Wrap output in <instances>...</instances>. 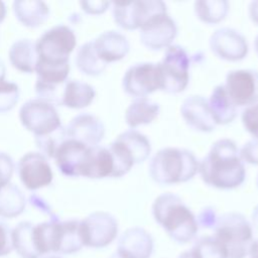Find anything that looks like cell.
Returning a JSON list of instances; mask_svg holds the SVG:
<instances>
[{"instance_id":"obj_31","label":"cell","mask_w":258,"mask_h":258,"mask_svg":"<svg viewBox=\"0 0 258 258\" xmlns=\"http://www.w3.org/2000/svg\"><path fill=\"white\" fill-rule=\"evenodd\" d=\"M196 16L206 24H218L227 17L230 5L226 0H199L194 4Z\"/></svg>"},{"instance_id":"obj_6","label":"cell","mask_w":258,"mask_h":258,"mask_svg":"<svg viewBox=\"0 0 258 258\" xmlns=\"http://www.w3.org/2000/svg\"><path fill=\"white\" fill-rule=\"evenodd\" d=\"M35 43L38 61L64 64L70 63V54L76 47L77 38L70 26L58 24L44 31Z\"/></svg>"},{"instance_id":"obj_38","label":"cell","mask_w":258,"mask_h":258,"mask_svg":"<svg viewBox=\"0 0 258 258\" xmlns=\"http://www.w3.org/2000/svg\"><path fill=\"white\" fill-rule=\"evenodd\" d=\"M218 221V216L216 210L213 207H205L201 210L197 217V222L199 227L204 229H214Z\"/></svg>"},{"instance_id":"obj_8","label":"cell","mask_w":258,"mask_h":258,"mask_svg":"<svg viewBox=\"0 0 258 258\" xmlns=\"http://www.w3.org/2000/svg\"><path fill=\"white\" fill-rule=\"evenodd\" d=\"M80 232L84 247L102 249L115 241L119 225L112 214L97 211L80 220Z\"/></svg>"},{"instance_id":"obj_35","label":"cell","mask_w":258,"mask_h":258,"mask_svg":"<svg viewBox=\"0 0 258 258\" xmlns=\"http://www.w3.org/2000/svg\"><path fill=\"white\" fill-rule=\"evenodd\" d=\"M241 121L245 130L258 139V102L245 107L241 114Z\"/></svg>"},{"instance_id":"obj_43","label":"cell","mask_w":258,"mask_h":258,"mask_svg":"<svg viewBox=\"0 0 258 258\" xmlns=\"http://www.w3.org/2000/svg\"><path fill=\"white\" fill-rule=\"evenodd\" d=\"M250 223L253 229V234L256 235V238H258V205H256L252 211Z\"/></svg>"},{"instance_id":"obj_45","label":"cell","mask_w":258,"mask_h":258,"mask_svg":"<svg viewBox=\"0 0 258 258\" xmlns=\"http://www.w3.org/2000/svg\"><path fill=\"white\" fill-rule=\"evenodd\" d=\"M6 16V6L3 1H0V23L5 19Z\"/></svg>"},{"instance_id":"obj_22","label":"cell","mask_w":258,"mask_h":258,"mask_svg":"<svg viewBox=\"0 0 258 258\" xmlns=\"http://www.w3.org/2000/svg\"><path fill=\"white\" fill-rule=\"evenodd\" d=\"M80 232V220H58L56 230L55 255H71L83 249Z\"/></svg>"},{"instance_id":"obj_26","label":"cell","mask_w":258,"mask_h":258,"mask_svg":"<svg viewBox=\"0 0 258 258\" xmlns=\"http://www.w3.org/2000/svg\"><path fill=\"white\" fill-rule=\"evenodd\" d=\"M208 104L217 125L229 124L237 117L238 107L228 96L223 84L213 89Z\"/></svg>"},{"instance_id":"obj_7","label":"cell","mask_w":258,"mask_h":258,"mask_svg":"<svg viewBox=\"0 0 258 258\" xmlns=\"http://www.w3.org/2000/svg\"><path fill=\"white\" fill-rule=\"evenodd\" d=\"M161 79V91L178 94L184 91L189 82L190 58L186 50L177 44H171L159 62H157Z\"/></svg>"},{"instance_id":"obj_34","label":"cell","mask_w":258,"mask_h":258,"mask_svg":"<svg viewBox=\"0 0 258 258\" xmlns=\"http://www.w3.org/2000/svg\"><path fill=\"white\" fill-rule=\"evenodd\" d=\"M19 100V88L15 83L0 82V113L10 111Z\"/></svg>"},{"instance_id":"obj_49","label":"cell","mask_w":258,"mask_h":258,"mask_svg":"<svg viewBox=\"0 0 258 258\" xmlns=\"http://www.w3.org/2000/svg\"><path fill=\"white\" fill-rule=\"evenodd\" d=\"M109 258H124L122 255H120L117 251H115V252H113L112 254H111V256L109 257Z\"/></svg>"},{"instance_id":"obj_46","label":"cell","mask_w":258,"mask_h":258,"mask_svg":"<svg viewBox=\"0 0 258 258\" xmlns=\"http://www.w3.org/2000/svg\"><path fill=\"white\" fill-rule=\"evenodd\" d=\"M6 75V67L2 60H0V82L4 81Z\"/></svg>"},{"instance_id":"obj_15","label":"cell","mask_w":258,"mask_h":258,"mask_svg":"<svg viewBox=\"0 0 258 258\" xmlns=\"http://www.w3.org/2000/svg\"><path fill=\"white\" fill-rule=\"evenodd\" d=\"M21 183L28 190H36L49 185L53 174L47 158L40 152H27L17 163Z\"/></svg>"},{"instance_id":"obj_44","label":"cell","mask_w":258,"mask_h":258,"mask_svg":"<svg viewBox=\"0 0 258 258\" xmlns=\"http://www.w3.org/2000/svg\"><path fill=\"white\" fill-rule=\"evenodd\" d=\"M248 255L250 258H258V238L254 239L249 247Z\"/></svg>"},{"instance_id":"obj_32","label":"cell","mask_w":258,"mask_h":258,"mask_svg":"<svg viewBox=\"0 0 258 258\" xmlns=\"http://www.w3.org/2000/svg\"><path fill=\"white\" fill-rule=\"evenodd\" d=\"M34 137L36 147L46 158H54L58 147L69 138L66 127L62 125L48 134Z\"/></svg>"},{"instance_id":"obj_2","label":"cell","mask_w":258,"mask_h":258,"mask_svg":"<svg viewBox=\"0 0 258 258\" xmlns=\"http://www.w3.org/2000/svg\"><path fill=\"white\" fill-rule=\"evenodd\" d=\"M151 213L154 221L177 244H187L196 239L199 231L197 217L177 195L163 192L156 197Z\"/></svg>"},{"instance_id":"obj_40","label":"cell","mask_w":258,"mask_h":258,"mask_svg":"<svg viewBox=\"0 0 258 258\" xmlns=\"http://www.w3.org/2000/svg\"><path fill=\"white\" fill-rule=\"evenodd\" d=\"M112 3L108 1H81L80 6L87 14H102L110 7Z\"/></svg>"},{"instance_id":"obj_51","label":"cell","mask_w":258,"mask_h":258,"mask_svg":"<svg viewBox=\"0 0 258 258\" xmlns=\"http://www.w3.org/2000/svg\"><path fill=\"white\" fill-rule=\"evenodd\" d=\"M256 183H257V187H258V174H257V179H256Z\"/></svg>"},{"instance_id":"obj_4","label":"cell","mask_w":258,"mask_h":258,"mask_svg":"<svg viewBox=\"0 0 258 258\" xmlns=\"http://www.w3.org/2000/svg\"><path fill=\"white\" fill-rule=\"evenodd\" d=\"M214 237L220 242L227 258H245L254 240L251 223L237 212L225 213L218 217Z\"/></svg>"},{"instance_id":"obj_50","label":"cell","mask_w":258,"mask_h":258,"mask_svg":"<svg viewBox=\"0 0 258 258\" xmlns=\"http://www.w3.org/2000/svg\"><path fill=\"white\" fill-rule=\"evenodd\" d=\"M42 258H61V257L58 256V255H47V256H44Z\"/></svg>"},{"instance_id":"obj_21","label":"cell","mask_w":258,"mask_h":258,"mask_svg":"<svg viewBox=\"0 0 258 258\" xmlns=\"http://www.w3.org/2000/svg\"><path fill=\"white\" fill-rule=\"evenodd\" d=\"M114 161L108 147L97 145L89 147L81 170V176L93 179L112 177Z\"/></svg>"},{"instance_id":"obj_9","label":"cell","mask_w":258,"mask_h":258,"mask_svg":"<svg viewBox=\"0 0 258 258\" xmlns=\"http://www.w3.org/2000/svg\"><path fill=\"white\" fill-rule=\"evenodd\" d=\"M19 119L22 126L34 136L48 134L61 126L55 107L39 99L25 102L19 110Z\"/></svg>"},{"instance_id":"obj_19","label":"cell","mask_w":258,"mask_h":258,"mask_svg":"<svg viewBox=\"0 0 258 258\" xmlns=\"http://www.w3.org/2000/svg\"><path fill=\"white\" fill-rule=\"evenodd\" d=\"M88 148V146L68 138L58 147L53 158L61 174L70 177L81 176Z\"/></svg>"},{"instance_id":"obj_16","label":"cell","mask_w":258,"mask_h":258,"mask_svg":"<svg viewBox=\"0 0 258 258\" xmlns=\"http://www.w3.org/2000/svg\"><path fill=\"white\" fill-rule=\"evenodd\" d=\"M69 139L76 140L88 147L99 145L105 136V125L102 120L90 113L75 116L66 126Z\"/></svg>"},{"instance_id":"obj_30","label":"cell","mask_w":258,"mask_h":258,"mask_svg":"<svg viewBox=\"0 0 258 258\" xmlns=\"http://www.w3.org/2000/svg\"><path fill=\"white\" fill-rule=\"evenodd\" d=\"M76 66L82 74L97 77L105 71L107 63L102 61L98 56L92 40L83 43L79 47L76 54Z\"/></svg>"},{"instance_id":"obj_3","label":"cell","mask_w":258,"mask_h":258,"mask_svg":"<svg viewBox=\"0 0 258 258\" xmlns=\"http://www.w3.org/2000/svg\"><path fill=\"white\" fill-rule=\"evenodd\" d=\"M199 170L196 155L186 148L164 147L150 159L148 171L150 177L159 184H175L191 179Z\"/></svg>"},{"instance_id":"obj_48","label":"cell","mask_w":258,"mask_h":258,"mask_svg":"<svg viewBox=\"0 0 258 258\" xmlns=\"http://www.w3.org/2000/svg\"><path fill=\"white\" fill-rule=\"evenodd\" d=\"M254 48H255V51L258 55V34L255 36V39H254Z\"/></svg>"},{"instance_id":"obj_36","label":"cell","mask_w":258,"mask_h":258,"mask_svg":"<svg viewBox=\"0 0 258 258\" xmlns=\"http://www.w3.org/2000/svg\"><path fill=\"white\" fill-rule=\"evenodd\" d=\"M14 168L12 157L6 152H0V189L10 182Z\"/></svg>"},{"instance_id":"obj_10","label":"cell","mask_w":258,"mask_h":258,"mask_svg":"<svg viewBox=\"0 0 258 258\" xmlns=\"http://www.w3.org/2000/svg\"><path fill=\"white\" fill-rule=\"evenodd\" d=\"M166 11V4L159 0L112 3L113 19L125 30L140 29L151 16Z\"/></svg>"},{"instance_id":"obj_5","label":"cell","mask_w":258,"mask_h":258,"mask_svg":"<svg viewBox=\"0 0 258 258\" xmlns=\"http://www.w3.org/2000/svg\"><path fill=\"white\" fill-rule=\"evenodd\" d=\"M108 148L114 161L113 177L127 174L134 165L145 161L151 153L149 139L136 129H128L119 134Z\"/></svg>"},{"instance_id":"obj_39","label":"cell","mask_w":258,"mask_h":258,"mask_svg":"<svg viewBox=\"0 0 258 258\" xmlns=\"http://www.w3.org/2000/svg\"><path fill=\"white\" fill-rule=\"evenodd\" d=\"M13 250L11 242V229L3 222H0V257H4Z\"/></svg>"},{"instance_id":"obj_13","label":"cell","mask_w":258,"mask_h":258,"mask_svg":"<svg viewBox=\"0 0 258 258\" xmlns=\"http://www.w3.org/2000/svg\"><path fill=\"white\" fill-rule=\"evenodd\" d=\"M236 107H247L258 102V71L240 69L230 71L223 84Z\"/></svg>"},{"instance_id":"obj_28","label":"cell","mask_w":258,"mask_h":258,"mask_svg":"<svg viewBox=\"0 0 258 258\" xmlns=\"http://www.w3.org/2000/svg\"><path fill=\"white\" fill-rule=\"evenodd\" d=\"M33 226V223L23 221L11 230L12 248L21 258H41L34 246Z\"/></svg>"},{"instance_id":"obj_37","label":"cell","mask_w":258,"mask_h":258,"mask_svg":"<svg viewBox=\"0 0 258 258\" xmlns=\"http://www.w3.org/2000/svg\"><path fill=\"white\" fill-rule=\"evenodd\" d=\"M239 154L244 163L258 165V139L252 138L239 148Z\"/></svg>"},{"instance_id":"obj_14","label":"cell","mask_w":258,"mask_h":258,"mask_svg":"<svg viewBox=\"0 0 258 258\" xmlns=\"http://www.w3.org/2000/svg\"><path fill=\"white\" fill-rule=\"evenodd\" d=\"M209 45L217 57L227 61L242 60L249 51L246 37L240 31L231 27L216 29L210 36Z\"/></svg>"},{"instance_id":"obj_20","label":"cell","mask_w":258,"mask_h":258,"mask_svg":"<svg viewBox=\"0 0 258 258\" xmlns=\"http://www.w3.org/2000/svg\"><path fill=\"white\" fill-rule=\"evenodd\" d=\"M93 42L98 56L107 64L123 59L130 50L127 37L117 30L104 31Z\"/></svg>"},{"instance_id":"obj_27","label":"cell","mask_w":258,"mask_h":258,"mask_svg":"<svg viewBox=\"0 0 258 258\" xmlns=\"http://www.w3.org/2000/svg\"><path fill=\"white\" fill-rule=\"evenodd\" d=\"M96 96L93 86L78 80H68L63 90L62 106L71 109H83L91 105Z\"/></svg>"},{"instance_id":"obj_41","label":"cell","mask_w":258,"mask_h":258,"mask_svg":"<svg viewBox=\"0 0 258 258\" xmlns=\"http://www.w3.org/2000/svg\"><path fill=\"white\" fill-rule=\"evenodd\" d=\"M29 202L31 205H33V207H35L36 209H38V211H41L42 213H45L47 215L50 216V218H54L55 216L52 214L49 206L43 202L41 199H39L38 196L36 195H33V196H30L29 198Z\"/></svg>"},{"instance_id":"obj_42","label":"cell","mask_w":258,"mask_h":258,"mask_svg":"<svg viewBox=\"0 0 258 258\" xmlns=\"http://www.w3.org/2000/svg\"><path fill=\"white\" fill-rule=\"evenodd\" d=\"M248 15L251 21L258 26V1L250 2L248 6Z\"/></svg>"},{"instance_id":"obj_47","label":"cell","mask_w":258,"mask_h":258,"mask_svg":"<svg viewBox=\"0 0 258 258\" xmlns=\"http://www.w3.org/2000/svg\"><path fill=\"white\" fill-rule=\"evenodd\" d=\"M177 258H194V257H192L190 251H189V250H186V251L181 252V253L177 256Z\"/></svg>"},{"instance_id":"obj_24","label":"cell","mask_w":258,"mask_h":258,"mask_svg":"<svg viewBox=\"0 0 258 258\" xmlns=\"http://www.w3.org/2000/svg\"><path fill=\"white\" fill-rule=\"evenodd\" d=\"M12 8L17 20L30 28L43 25L49 17V7L43 1L16 0Z\"/></svg>"},{"instance_id":"obj_1","label":"cell","mask_w":258,"mask_h":258,"mask_svg":"<svg viewBox=\"0 0 258 258\" xmlns=\"http://www.w3.org/2000/svg\"><path fill=\"white\" fill-rule=\"evenodd\" d=\"M198 172L212 187L228 190L240 186L245 180L246 168L236 142L230 138L215 141L199 161Z\"/></svg>"},{"instance_id":"obj_12","label":"cell","mask_w":258,"mask_h":258,"mask_svg":"<svg viewBox=\"0 0 258 258\" xmlns=\"http://www.w3.org/2000/svg\"><path fill=\"white\" fill-rule=\"evenodd\" d=\"M139 30L140 42L150 50L166 49L177 35V25L167 11L151 16Z\"/></svg>"},{"instance_id":"obj_29","label":"cell","mask_w":258,"mask_h":258,"mask_svg":"<svg viewBox=\"0 0 258 258\" xmlns=\"http://www.w3.org/2000/svg\"><path fill=\"white\" fill-rule=\"evenodd\" d=\"M25 206V196L16 184L9 182L0 189V218H16L24 212Z\"/></svg>"},{"instance_id":"obj_23","label":"cell","mask_w":258,"mask_h":258,"mask_svg":"<svg viewBox=\"0 0 258 258\" xmlns=\"http://www.w3.org/2000/svg\"><path fill=\"white\" fill-rule=\"evenodd\" d=\"M159 105L147 97L135 98L125 110V122L130 129L152 123L159 115Z\"/></svg>"},{"instance_id":"obj_25","label":"cell","mask_w":258,"mask_h":258,"mask_svg":"<svg viewBox=\"0 0 258 258\" xmlns=\"http://www.w3.org/2000/svg\"><path fill=\"white\" fill-rule=\"evenodd\" d=\"M9 60L14 69L22 73H35L38 61L35 41L23 38L16 40L9 48Z\"/></svg>"},{"instance_id":"obj_11","label":"cell","mask_w":258,"mask_h":258,"mask_svg":"<svg viewBox=\"0 0 258 258\" xmlns=\"http://www.w3.org/2000/svg\"><path fill=\"white\" fill-rule=\"evenodd\" d=\"M124 92L135 98L147 97L162 89V79L157 63L144 61L129 67L122 79Z\"/></svg>"},{"instance_id":"obj_17","label":"cell","mask_w":258,"mask_h":258,"mask_svg":"<svg viewBox=\"0 0 258 258\" xmlns=\"http://www.w3.org/2000/svg\"><path fill=\"white\" fill-rule=\"evenodd\" d=\"M180 114L184 122L196 131L209 133L214 131L217 126L208 100L203 96L190 95L186 97L180 106Z\"/></svg>"},{"instance_id":"obj_18","label":"cell","mask_w":258,"mask_h":258,"mask_svg":"<svg viewBox=\"0 0 258 258\" xmlns=\"http://www.w3.org/2000/svg\"><path fill=\"white\" fill-rule=\"evenodd\" d=\"M154 241L149 232L141 227L125 230L118 239L116 251L124 258H150Z\"/></svg>"},{"instance_id":"obj_33","label":"cell","mask_w":258,"mask_h":258,"mask_svg":"<svg viewBox=\"0 0 258 258\" xmlns=\"http://www.w3.org/2000/svg\"><path fill=\"white\" fill-rule=\"evenodd\" d=\"M189 251L194 258H227L224 248L214 236L200 237Z\"/></svg>"}]
</instances>
